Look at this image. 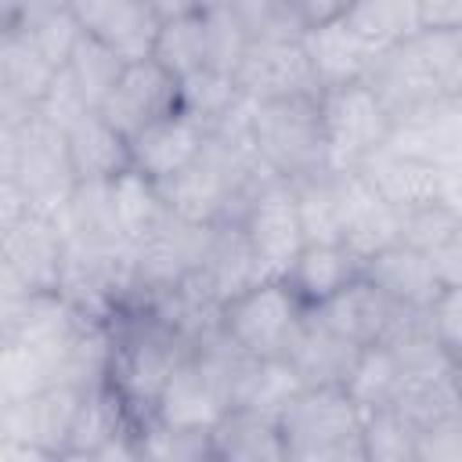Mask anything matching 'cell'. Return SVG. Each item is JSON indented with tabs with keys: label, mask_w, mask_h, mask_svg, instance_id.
Listing matches in <instances>:
<instances>
[{
	"label": "cell",
	"mask_w": 462,
	"mask_h": 462,
	"mask_svg": "<svg viewBox=\"0 0 462 462\" xmlns=\"http://www.w3.org/2000/svg\"><path fill=\"white\" fill-rule=\"evenodd\" d=\"M112 328V368L108 383L126 401L137 422H148L155 411V401L173 375V368L191 350V336L180 332L173 321H166L159 310L134 307L108 321Z\"/></svg>",
	"instance_id": "obj_1"
},
{
	"label": "cell",
	"mask_w": 462,
	"mask_h": 462,
	"mask_svg": "<svg viewBox=\"0 0 462 462\" xmlns=\"http://www.w3.org/2000/svg\"><path fill=\"white\" fill-rule=\"evenodd\" d=\"M0 180H11L36 213H61L79 177L69 137L40 108L22 123H0Z\"/></svg>",
	"instance_id": "obj_2"
},
{
	"label": "cell",
	"mask_w": 462,
	"mask_h": 462,
	"mask_svg": "<svg viewBox=\"0 0 462 462\" xmlns=\"http://www.w3.org/2000/svg\"><path fill=\"white\" fill-rule=\"evenodd\" d=\"M285 462H365V411L346 386H303L278 415Z\"/></svg>",
	"instance_id": "obj_3"
},
{
	"label": "cell",
	"mask_w": 462,
	"mask_h": 462,
	"mask_svg": "<svg viewBox=\"0 0 462 462\" xmlns=\"http://www.w3.org/2000/svg\"><path fill=\"white\" fill-rule=\"evenodd\" d=\"M249 137H253L256 155L274 177L303 180L332 166L325 119H321V94L253 101Z\"/></svg>",
	"instance_id": "obj_4"
},
{
	"label": "cell",
	"mask_w": 462,
	"mask_h": 462,
	"mask_svg": "<svg viewBox=\"0 0 462 462\" xmlns=\"http://www.w3.org/2000/svg\"><path fill=\"white\" fill-rule=\"evenodd\" d=\"M0 235V296L61 292L69 238L54 213L25 209L18 220L4 224Z\"/></svg>",
	"instance_id": "obj_5"
},
{
	"label": "cell",
	"mask_w": 462,
	"mask_h": 462,
	"mask_svg": "<svg viewBox=\"0 0 462 462\" xmlns=\"http://www.w3.org/2000/svg\"><path fill=\"white\" fill-rule=\"evenodd\" d=\"M79 386H47L25 401L0 404V455L4 458H65L79 404Z\"/></svg>",
	"instance_id": "obj_6"
},
{
	"label": "cell",
	"mask_w": 462,
	"mask_h": 462,
	"mask_svg": "<svg viewBox=\"0 0 462 462\" xmlns=\"http://www.w3.org/2000/svg\"><path fill=\"white\" fill-rule=\"evenodd\" d=\"M303 314L307 307L300 303V296L289 289L285 278H263L220 307V325L242 350L267 361L285 354Z\"/></svg>",
	"instance_id": "obj_7"
},
{
	"label": "cell",
	"mask_w": 462,
	"mask_h": 462,
	"mask_svg": "<svg viewBox=\"0 0 462 462\" xmlns=\"http://www.w3.org/2000/svg\"><path fill=\"white\" fill-rule=\"evenodd\" d=\"M217 224H199L170 209V217L134 245V278L141 289V307L155 296H166L188 285L209 249Z\"/></svg>",
	"instance_id": "obj_8"
},
{
	"label": "cell",
	"mask_w": 462,
	"mask_h": 462,
	"mask_svg": "<svg viewBox=\"0 0 462 462\" xmlns=\"http://www.w3.org/2000/svg\"><path fill=\"white\" fill-rule=\"evenodd\" d=\"M321 119H325V137H328L336 170H357L393 134L390 112L383 108V101L368 83L321 90Z\"/></svg>",
	"instance_id": "obj_9"
},
{
	"label": "cell",
	"mask_w": 462,
	"mask_h": 462,
	"mask_svg": "<svg viewBox=\"0 0 462 462\" xmlns=\"http://www.w3.org/2000/svg\"><path fill=\"white\" fill-rule=\"evenodd\" d=\"M267 271V278H285L300 249L307 245L303 220H300V202H296V184L285 177H267L256 195L249 199L242 220H238Z\"/></svg>",
	"instance_id": "obj_10"
},
{
	"label": "cell",
	"mask_w": 462,
	"mask_h": 462,
	"mask_svg": "<svg viewBox=\"0 0 462 462\" xmlns=\"http://www.w3.org/2000/svg\"><path fill=\"white\" fill-rule=\"evenodd\" d=\"M235 83L249 101L321 94V83L307 58L303 40H253L235 69Z\"/></svg>",
	"instance_id": "obj_11"
},
{
	"label": "cell",
	"mask_w": 462,
	"mask_h": 462,
	"mask_svg": "<svg viewBox=\"0 0 462 462\" xmlns=\"http://www.w3.org/2000/svg\"><path fill=\"white\" fill-rule=\"evenodd\" d=\"M365 83L375 90V97L390 112L393 126L426 116L433 105H440L448 97L444 87L437 83V76L430 72L426 58L419 54L415 36L404 40V43H393V47L379 51V58L372 65V76Z\"/></svg>",
	"instance_id": "obj_12"
},
{
	"label": "cell",
	"mask_w": 462,
	"mask_h": 462,
	"mask_svg": "<svg viewBox=\"0 0 462 462\" xmlns=\"http://www.w3.org/2000/svg\"><path fill=\"white\" fill-rule=\"evenodd\" d=\"M173 112H180V79L170 69H162L155 58L130 61L116 90L101 105V116L123 137H137L144 126Z\"/></svg>",
	"instance_id": "obj_13"
},
{
	"label": "cell",
	"mask_w": 462,
	"mask_h": 462,
	"mask_svg": "<svg viewBox=\"0 0 462 462\" xmlns=\"http://www.w3.org/2000/svg\"><path fill=\"white\" fill-rule=\"evenodd\" d=\"M58 65L25 29H0V123L32 116L58 79Z\"/></svg>",
	"instance_id": "obj_14"
},
{
	"label": "cell",
	"mask_w": 462,
	"mask_h": 462,
	"mask_svg": "<svg viewBox=\"0 0 462 462\" xmlns=\"http://www.w3.org/2000/svg\"><path fill=\"white\" fill-rule=\"evenodd\" d=\"M267 271L245 235V227L238 220H224L213 227L209 249L195 271V278L188 282L191 292H199L206 303L224 307L227 300H235L238 292H245L249 285L263 282Z\"/></svg>",
	"instance_id": "obj_15"
},
{
	"label": "cell",
	"mask_w": 462,
	"mask_h": 462,
	"mask_svg": "<svg viewBox=\"0 0 462 462\" xmlns=\"http://www.w3.org/2000/svg\"><path fill=\"white\" fill-rule=\"evenodd\" d=\"M328 328H336L339 336L354 339L357 346H375L386 343L393 336V328L404 321V314H411L408 307L393 303L386 292H379L365 274L354 278L346 289H339L336 296H328L325 303L310 307Z\"/></svg>",
	"instance_id": "obj_16"
},
{
	"label": "cell",
	"mask_w": 462,
	"mask_h": 462,
	"mask_svg": "<svg viewBox=\"0 0 462 462\" xmlns=\"http://www.w3.org/2000/svg\"><path fill=\"white\" fill-rule=\"evenodd\" d=\"M69 11L76 14L79 29L112 51H119L126 61L152 58L155 36H159V18L144 0H72Z\"/></svg>",
	"instance_id": "obj_17"
},
{
	"label": "cell",
	"mask_w": 462,
	"mask_h": 462,
	"mask_svg": "<svg viewBox=\"0 0 462 462\" xmlns=\"http://www.w3.org/2000/svg\"><path fill=\"white\" fill-rule=\"evenodd\" d=\"M206 137H209V130L195 116L173 112V116L144 126L137 137H130V162H134V170H141L144 177L162 184V180L177 177L180 170H188L202 155Z\"/></svg>",
	"instance_id": "obj_18"
},
{
	"label": "cell",
	"mask_w": 462,
	"mask_h": 462,
	"mask_svg": "<svg viewBox=\"0 0 462 462\" xmlns=\"http://www.w3.org/2000/svg\"><path fill=\"white\" fill-rule=\"evenodd\" d=\"M357 354L361 346L354 339L339 336L314 310H307L282 357L292 365L303 386H343L354 372Z\"/></svg>",
	"instance_id": "obj_19"
},
{
	"label": "cell",
	"mask_w": 462,
	"mask_h": 462,
	"mask_svg": "<svg viewBox=\"0 0 462 462\" xmlns=\"http://www.w3.org/2000/svg\"><path fill=\"white\" fill-rule=\"evenodd\" d=\"M61 231L72 249L83 253H116L126 249V235L116 209V188L112 180H79L69 202L58 213Z\"/></svg>",
	"instance_id": "obj_20"
},
{
	"label": "cell",
	"mask_w": 462,
	"mask_h": 462,
	"mask_svg": "<svg viewBox=\"0 0 462 462\" xmlns=\"http://www.w3.org/2000/svg\"><path fill=\"white\" fill-rule=\"evenodd\" d=\"M361 274L386 292L393 303L408 307V310H430L444 289V282L433 271L430 253L408 245V242H393L386 249H379L375 256H368L361 263Z\"/></svg>",
	"instance_id": "obj_21"
},
{
	"label": "cell",
	"mask_w": 462,
	"mask_h": 462,
	"mask_svg": "<svg viewBox=\"0 0 462 462\" xmlns=\"http://www.w3.org/2000/svg\"><path fill=\"white\" fill-rule=\"evenodd\" d=\"M357 173L383 202H390L401 213L437 202V191H440V166L411 152H401L393 144H383L375 155H368L357 166Z\"/></svg>",
	"instance_id": "obj_22"
},
{
	"label": "cell",
	"mask_w": 462,
	"mask_h": 462,
	"mask_svg": "<svg viewBox=\"0 0 462 462\" xmlns=\"http://www.w3.org/2000/svg\"><path fill=\"white\" fill-rule=\"evenodd\" d=\"M303 47H307V58L318 72L321 90L346 87V83H365L372 76L375 58H379V47L368 43L361 32H354L343 18L310 25L303 32Z\"/></svg>",
	"instance_id": "obj_23"
},
{
	"label": "cell",
	"mask_w": 462,
	"mask_h": 462,
	"mask_svg": "<svg viewBox=\"0 0 462 462\" xmlns=\"http://www.w3.org/2000/svg\"><path fill=\"white\" fill-rule=\"evenodd\" d=\"M69 137V155L79 180H116L130 162V137H123L101 108H83L72 123L61 126Z\"/></svg>",
	"instance_id": "obj_24"
},
{
	"label": "cell",
	"mask_w": 462,
	"mask_h": 462,
	"mask_svg": "<svg viewBox=\"0 0 462 462\" xmlns=\"http://www.w3.org/2000/svg\"><path fill=\"white\" fill-rule=\"evenodd\" d=\"M213 458L220 462H285L278 419L249 404L227 408L209 430Z\"/></svg>",
	"instance_id": "obj_25"
},
{
	"label": "cell",
	"mask_w": 462,
	"mask_h": 462,
	"mask_svg": "<svg viewBox=\"0 0 462 462\" xmlns=\"http://www.w3.org/2000/svg\"><path fill=\"white\" fill-rule=\"evenodd\" d=\"M401 242V209L383 202L357 170H346V217H343V245L365 263L379 249Z\"/></svg>",
	"instance_id": "obj_26"
},
{
	"label": "cell",
	"mask_w": 462,
	"mask_h": 462,
	"mask_svg": "<svg viewBox=\"0 0 462 462\" xmlns=\"http://www.w3.org/2000/svg\"><path fill=\"white\" fill-rule=\"evenodd\" d=\"M354 278H361V260L343 242H307L285 271L289 289L300 296L307 310L346 289Z\"/></svg>",
	"instance_id": "obj_27"
},
{
	"label": "cell",
	"mask_w": 462,
	"mask_h": 462,
	"mask_svg": "<svg viewBox=\"0 0 462 462\" xmlns=\"http://www.w3.org/2000/svg\"><path fill=\"white\" fill-rule=\"evenodd\" d=\"M386 144L430 159L440 170L462 166V97H444L426 116L393 126Z\"/></svg>",
	"instance_id": "obj_28"
},
{
	"label": "cell",
	"mask_w": 462,
	"mask_h": 462,
	"mask_svg": "<svg viewBox=\"0 0 462 462\" xmlns=\"http://www.w3.org/2000/svg\"><path fill=\"white\" fill-rule=\"evenodd\" d=\"M300 220L307 242H343V217H346V170H321L314 177L292 180Z\"/></svg>",
	"instance_id": "obj_29"
},
{
	"label": "cell",
	"mask_w": 462,
	"mask_h": 462,
	"mask_svg": "<svg viewBox=\"0 0 462 462\" xmlns=\"http://www.w3.org/2000/svg\"><path fill=\"white\" fill-rule=\"evenodd\" d=\"M116 188V209H119V224H123V235L130 245L144 242L166 217H170V206H166V195L162 188L144 177L141 170H126L112 180Z\"/></svg>",
	"instance_id": "obj_30"
},
{
	"label": "cell",
	"mask_w": 462,
	"mask_h": 462,
	"mask_svg": "<svg viewBox=\"0 0 462 462\" xmlns=\"http://www.w3.org/2000/svg\"><path fill=\"white\" fill-rule=\"evenodd\" d=\"M354 32H361L379 51L404 43L422 32L419 25V0H354L343 18Z\"/></svg>",
	"instance_id": "obj_31"
},
{
	"label": "cell",
	"mask_w": 462,
	"mask_h": 462,
	"mask_svg": "<svg viewBox=\"0 0 462 462\" xmlns=\"http://www.w3.org/2000/svg\"><path fill=\"white\" fill-rule=\"evenodd\" d=\"M126 65L130 61L119 51H112L108 43H101V40H94V36L83 32L79 43H76V51H72V58H69V65H65V72L72 76V83L83 94V101L90 108H101L105 97L116 90L119 76L126 72Z\"/></svg>",
	"instance_id": "obj_32"
},
{
	"label": "cell",
	"mask_w": 462,
	"mask_h": 462,
	"mask_svg": "<svg viewBox=\"0 0 462 462\" xmlns=\"http://www.w3.org/2000/svg\"><path fill=\"white\" fill-rule=\"evenodd\" d=\"M401 365L393 357V350L386 343H375V346H361L357 361H354V372L350 379L343 383L346 393L354 397V404L361 411H372V408H386L397 401L401 393Z\"/></svg>",
	"instance_id": "obj_33"
},
{
	"label": "cell",
	"mask_w": 462,
	"mask_h": 462,
	"mask_svg": "<svg viewBox=\"0 0 462 462\" xmlns=\"http://www.w3.org/2000/svg\"><path fill=\"white\" fill-rule=\"evenodd\" d=\"M393 404L408 415V422L419 433L437 426V422H444V419H451V415H462V372L404 383Z\"/></svg>",
	"instance_id": "obj_34"
},
{
	"label": "cell",
	"mask_w": 462,
	"mask_h": 462,
	"mask_svg": "<svg viewBox=\"0 0 462 462\" xmlns=\"http://www.w3.org/2000/svg\"><path fill=\"white\" fill-rule=\"evenodd\" d=\"M365 462H419V430L397 404L365 411Z\"/></svg>",
	"instance_id": "obj_35"
},
{
	"label": "cell",
	"mask_w": 462,
	"mask_h": 462,
	"mask_svg": "<svg viewBox=\"0 0 462 462\" xmlns=\"http://www.w3.org/2000/svg\"><path fill=\"white\" fill-rule=\"evenodd\" d=\"M152 58L162 69H170L177 79L206 69V18H202V11L162 22L155 47H152Z\"/></svg>",
	"instance_id": "obj_36"
},
{
	"label": "cell",
	"mask_w": 462,
	"mask_h": 462,
	"mask_svg": "<svg viewBox=\"0 0 462 462\" xmlns=\"http://www.w3.org/2000/svg\"><path fill=\"white\" fill-rule=\"evenodd\" d=\"M242 90L235 83V76L217 72V69H199L191 76L180 79V112L195 116L206 130H213L224 116H231L242 105Z\"/></svg>",
	"instance_id": "obj_37"
},
{
	"label": "cell",
	"mask_w": 462,
	"mask_h": 462,
	"mask_svg": "<svg viewBox=\"0 0 462 462\" xmlns=\"http://www.w3.org/2000/svg\"><path fill=\"white\" fill-rule=\"evenodd\" d=\"M54 383V365L40 346L29 343H0V404L25 401Z\"/></svg>",
	"instance_id": "obj_38"
},
{
	"label": "cell",
	"mask_w": 462,
	"mask_h": 462,
	"mask_svg": "<svg viewBox=\"0 0 462 462\" xmlns=\"http://www.w3.org/2000/svg\"><path fill=\"white\" fill-rule=\"evenodd\" d=\"M231 7L249 40H303L310 29L296 0H235Z\"/></svg>",
	"instance_id": "obj_39"
},
{
	"label": "cell",
	"mask_w": 462,
	"mask_h": 462,
	"mask_svg": "<svg viewBox=\"0 0 462 462\" xmlns=\"http://www.w3.org/2000/svg\"><path fill=\"white\" fill-rule=\"evenodd\" d=\"M137 451H141V458H162V462H202V458H213L209 430H177V426H162L155 419L141 422Z\"/></svg>",
	"instance_id": "obj_40"
},
{
	"label": "cell",
	"mask_w": 462,
	"mask_h": 462,
	"mask_svg": "<svg viewBox=\"0 0 462 462\" xmlns=\"http://www.w3.org/2000/svg\"><path fill=\"white\" fill-rule=\"evenodd\" d=\"M202 18H206V69L235 76L245 47L253 43L245 25L238 22L235 7H209L202 11Z\"/></svg>",
	"instance_id": "obj_41"
},
{
	"label": "cell",
	"mask_w": 462,
	"mask_h": 462,
	"mask_svg": "<svg viewBox=\"0 0 462 462\" xmlns=\"http://www.w3.org/2000/svg\"><path fill=\"white\" fill-rule=\"evenodd\" d=\"M300 390H303V383H300V375L292 372V365H289L285 357H267V361L256 365V372H253V379H249V386H245V393H242L238 404H249V408L267 411V415L278 419L282 408H285Z\"/></svg>",
	"instance_id": "obj_42"
},
{
	"label": "cell",
	"mask_w": 462,
	"mask_h": 462,
	"mask_svg": "<svg viewBox=\"0 0 462 462\" xmlns=\"http://www.w3.org/2000/svg\"><path fill=\"white\" fill-rule=\"evenodd\" d=\"M419 54L426 58L430 72L444 87L448 97H462V32H440V29H422L415 36Z\"/></svg>",
	"instance_id": "obj_43"
},
{
	"label": "cell",
	"mask_w": 462,
	"mask_h": 462,
	"mask_svg": "<svg viewBox=\"0 0 462 462\" xmlns=\"http://www.w3.org/2000/svg\"><path fill=\"white\" fill-rule=\"evenodd\" d=\"M458 227H462V217H455L444 202H426V206H415V209L401 213V242H408L422 253H433Z\"/></svg>",
	"instance_id": "obj_44"
},
{
	"label": "cell",
	"mask_w": 462,
	"mask_h": 462,
	"mask_svg": "<svg viewBox=\"0 0 462 462\" xmlns=\"http://www.w3.org/2000/svg\"><path fill=\"white\" fill-rule=\"evenodd\" d=\"M25 32L40 43V51H43L58 69H65V65H69L72 51H76V43H79V36H83V29H79V22H76V14H72V11L51 14V18H43L40 25L25 29Z\"/></svg>",
	"instance_id": "obj_45"
},
{
	"label": "cell",
	"mask_w": 462,
	"mask_h": 462,
	"mask_svg": "<svg viewBox=\"0 0 462 462\" xmlns=\"http://www.w3.org/2000/svg\"><path fill=\"white\" fill-rule=\"evenodd\" d=\"M419 462H462V415L419 433Z\"/></svg>",
	"instance_id": "obj_46"
},
{
	"label": "cell",
	"mask_w": 462,
	"mask_h": 462,
	"mask_svg": "<svg viewBox=\"0 0 462 462\" xmlns=\"http://www.w3.org/2000/svg\"><path fill=\"white\" fill-rule=\"evenodd\" d=\"M433 328L444 339V346L458 357L462 354V285H444L437 303L430 307Z\"/></svg>",
	"instance_id": "obj_47"
},
{
	"label": "cell",
	"mask_w": 462,
	"mask_h": 462,
	"mask_svg": "<svg viewBox=\"0 0 462 462\" xmlns=\"http://www.w3.org/2000/svg\"><path fill=\"white\" fill-rule=\"evenodd\" d=\"M72 0H4L0 29H32L51 14L69 11Z\"/></svg>",
	"instance_id": "obj_48"
},
{
	"label": "cell",
	"mask_w": 462,
	"mask_h": 462,
	"mask_svg": "<svg viewBox=\"0 0 462 462\" xmlns=\"http://www.w3.org/2000/svg\"><path fill=\"white\" fill-rule=\"evenodd\" d=\"M419 25L440 32H462V0H419Z\"/></svg>",
	"instance_id": "obj_49"
},
{
	"label": "cell",
	"mask_w": 462,
	"mask_h": 462,
	"mask_svg": "<svg viewBox=\"0 0 462 462\" xmlns=\"http://www.w3.org/2000/svg\"><path fill=\"white\" fill-rule=\"evenodd\" d=\"M430 260H433V271L444 285H462V227L448 242H440L430 253Z\"/></svg>",
	"instance_id": "obj_50"
},
{
	"label": "cell",
	"mask_w": 462,
	"mask_h": 462,
	"mask_svg": "<svg viewBox=\"0 0 462 462\" xmlns=\"http://www.w3.org/2000/svg\"><path fill=\"white\" fill-rule=\"evenodd\" d=\"M307 25H321V22H339L346 18V11L354 7V0H296Z\"/></svg>",
	"instance_id": "obj_51"
},
{
	"label": "cell",
	"mask_w": 462,
	"mask_h": 462,
	"mask_svg": "<svg viewBox=\"0 0 462 462\" xmlns=\"http://www.w3.org/2000/svg\"><path fill=\"white\" fill-rule=\"evenodd\" d=\"M437 202H444L455 217H462V166L440 170V191H437Z\"/></svg>",
	"instance_id": "obj_52"
},
{
	"label": "cell",
	"mask_w": 462,
	"mask_h": 462,
	"mask_svg": "<svg viewBox=\"0 0 462 462\" xmlns=\"http://www.w3.org/2000/svg\"><path fill=\"white\" fill-rule=\"evenodd\" d=\"M144 4L152 7V14H155L159 22H173V18H184V14L202 11L199 0H144Z\"/></svg>",
	"instance_id": "obj_53"
},
{
	"label": "cell",
	"mask_w": 462,
	"mask_h": 462,
	"mask_svg": "<svg viewBox=\"0 0 462 462\" xmlns=\"http://www.w3.org/2000/svg\"><path fill=\"white\" fill-rule=\"evenodd\" d=\"M231 4H235V0H199L202 11H209V7H231Z\"/></svg>",
	"instance_id": "obj_54"
},
{
	"label": "cell",
	"mask_w": 462,
	"mask_h": 462,
	"mask_svg": "<svg viewBox=\"0 0 462 462\" xmlns=\"http://www.w3.org/2000/svg\"><path fill=\"white\" fill-rule=\"evenodd\" d=\"M458 372H462V354H458Z\"/></svg>",
	"instance_id": "obj_55"
}]
</instances>
